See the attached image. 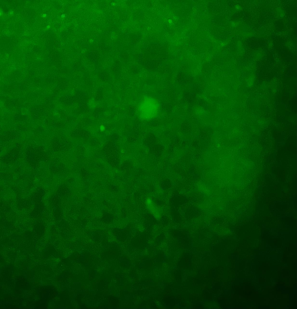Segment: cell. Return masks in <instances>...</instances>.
I'll return each mask as SVG.
<instances>
[{"mask_svg":"<svg viewBox=\"0 0 297 309\" xmlns=\"http://www.w3.org/2000/svg\"><path fill=\"white\" fill-rule=\"evenodd\" d=\"M160 110L159 104L155 99L151 97L143 98L137 107V112L139 117L143 120H149L156 117Z\"/></svg>","mask_w":297,"mask_h":309,"instance_id":"obj_1","label":"cell"}]
</instances>
